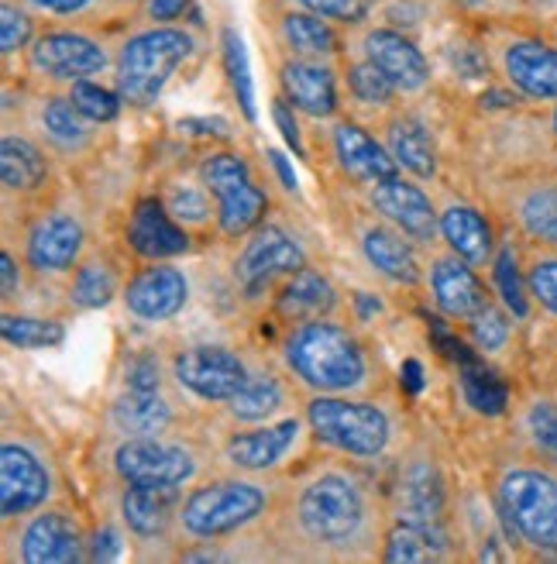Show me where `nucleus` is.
<instances>
[{
  "instance_id": "nucleus-1",
  "label": "nucleus",
  "mask_w": 557,
  "mask_h": 564,
  "mask_svg": "<svg viewBox=\"0 0 557 564\" xmlns=\"http://www.w3.org/2000/svg\"><path fill=\"white\" fill-rule=\"evenodd\" d=\"M290 382L310 397H369L379 386V361L361 334L334 317L293 324L278 345Z\"/></svg>"
},
{
  "instance_id": "nucleus-2",
  "label": "nucleus",
  "mask_w": 557,
  "mask_h": 564,
  "mask_svg": "<svg viewBox=\"0 0 557 564\" xmlns=\"http://www.w3.org/2000/svg\"><path fill=\"white\" fill-rule=\"evenodd\" d=\"M375 517L369 489L341 468L314 471L290 496V523L296 538L338 557H348L375 541Z\"/></svg>"
},
{
  "instance_id": "nucleus-3",
  "label": "nucleus",
  "mask_w": 557,
  "mask_h": 564,
  "mask_svg": "<svg viewBox=\"0 0 557 564\" xmlns=\"http://www.w3.org/2000/svg\"><path fill=\"white\" fill-rule=\"evenodd\" d=\"M492 499L510 541L534 557H557V465L520 455L499 465Z\"/></svg>"
},
{
  "instance_id": "nucleus-4",
  "label": "nucleus",
  "mask_w": 557,
  "mask_h": 564,
  "mask_svg": "<svg viewBox=\"0 0 557 564\" xmlns=\"http://www.w3.org/2000/svg\"><path fill=\"white\" fill-rule=\"evenodd\" d=\"M275 506V489L255 475H228L189 489L179 502L176 530L189 541H220L255 527Z\"/></svg>"
},
{
  "instance_id": "nucleus-5",
  "label": "nucleus",
  "mask_w": 557,
  "mask_h": 564,
  "mask_svg": "<svg viewBox=\"0 0 557 564\" xmlns=\"http://www.w3.org/2000/svg\"><path fill=\"white\" fill-rule=\"evenodd\" d=\"M303 416L324 447L354 462H379L396 441V416L369 397H310Z\"/></svg>"
},
{
  "instance_id": "nucleus-6",
  "label": "nucleus",
  "mask_w": 557,
  "mask_h": 564,
  "mask_svg": "<svg viewBox=\"0 0 557 564\" xmlns=\"http://www.w3.org/2000/svg\"><path fill=\"white\" fill-rule=\"evenodd\" d=\"M193 52H197V39L176 24H152L128 35L114 55L118 94L128 107H152Z\"/></svg>"
},
{
  "instance_id": "nucleus-7",
  "label": "nucleus",
  "mask_w": 557,
  "mask_h": 564,
  "mask_svg": "<svg viewBox=\"0 0 557 564\" xmlns=\"http://www.w3.org/2000/svg\"><path fill=\"white\" fill-rule=\"evenodd\" d=\"M200 183L214 193L217 200V231L238 241L244 235H252L259 224L269 217V193L252 173L244 155L231 149H217L200 159L197 169Z\"/></svg>"
},
{
  "instance_id": "nucleus-8",
  "label": "nucleus",
  "mask_w": 557,
  "mask_h": 564,
  "mask_svg": "<svg viewBox=\"0 0 557 564\" xmlns=\"http://www.w3.org/2000/svg\"><path fill=\"white\" fill-rule=\"evenodd\" d=\"M489 63L503 79V87L531 104H554L557 100V45L516 32V28H492L489 32Z\"/></svg>"
},
{
  "instance_id": "nucleus-9",
  "label": "nucleus",
  "mask_w": 557,
  "mask_h": 564,
  "mask_svg": "<svg viewBox=\"0 0 557 564\" xmlns=\"http://www.w3.org/2000/svg\"><path fill=\"white\" fill-rule=\"evenodd\" d=\"M303 265H310V262H306V251L296 241V235H290L283 224L265 220L252 235H244L241 248L234 251V262H231L234 290L248 303L272 300L278 282L299 272Z\"/></svg>"
},
{
  "instance_id": "nucleus-10",
  "label": "nucleus",
  "mask_w": 557,
  "mask_h": 564,
  "mask_svg": "<svg viewBox=\"0 0 557 564\" xmlns=\"http://www.w3.org/2000/svg\"><path fill=\"white\" fill-rule=\"evenodd\" d=\"M110 468L124 486H162V489H183L200 475V451L186 441L159 437H124Z\"/></svg>"
},
{
  "instance_id": "nucleus-11",
  "label": "nucleus",
  "mask_w": 557,
  "mask_h": 564,
  "mask_svg": "<svg viewBox=\"0 0 557 564\" xmlns=\"http://www.w3.org/2000/svg\"><path fill=\"white\" fill-rule=\"evenodd\" d=\"M510 231L523 245L557 248V169H526L495 193Z\"/></svg>"
},
{
  "instance_id": "nucleus-12",
  "label": "nucleus",
  "mask_w": 557,
  "mask_h": 564,
  "mask_svg": "<svg viewBox=\"0 0 557 564\" xmlns=\"http://www.w3.org/2000/svg\"><path fill=\"white\" fill-rule=\"evenodd\" d=\"M24 66L32 76L48 83H76L90 79L107 69H114V55L103 48L87 32L76 28H52V32L35 35V42L24 52Z\"/></svg>"
},
{
  "instance_id": "nucleus-13",
  "label": "nucleus",
  "mask_w": 557,
  "mask_h": 564,
  "mask_svg": "<svg viewBox=\"0 0 557 564\" xmlns=\"http://www.w3.org/2000/svg\"><path fill=\"white\" fill-rule=\"evenodd\" d=\"M170 372L193 400L228 403L252 376V361H244L228 345H186L173 355Z\"/></svg>"
},
{
  "instance_id": "nucleus-14",
  "label": "nucleus",
  "mask_w": 557,
  "mask_h": 564,
  "mask_svg": "<svg viewBox=\"0 0 557 564\" xmlns=\"http://www.w3.org/2000/svg\"><path fill=\"white\" fill-rule=\"evenodd\" d=\"M427 290L444 321L468 324L476 321L485 306L495 303V293L489 282L479 275V269L465 262L455 251H437L427 262Z\"/></svg>"
},
{
  "instance_id": "nucleus-15",
  "label": "nucleus",
  "mask_w": 557,
  "mask_h": 564,
  "mask_svg": "<svg viewBox=\"0 0 557 564\" xmlns=\"http://www.w3.org/2000/svg\"><path fill=\"white\" fill-rule=\"evenodd\" d=\"M55 492L52 468L24 441H4L0 447V513L4 523L39 513Z\"/></svg>"
},
{
  "instance_id": "nucleus-16",
  "label": "nucleus",
  "mask_w": 557,
  "mask_h": 564,
  "mask_svg": "<svg viewBox=\"0 0 557 564\" xmlns=\"http://www.w3.org/2000/svg\"><path fill=\"white\" fill-rule=\"evenodd\" d=\"M365 204L396 231H403L416 245H434L440 238L437 204L413 176H393L365 186Z\"/></svg>"
},
{
  "instance_id": "nucleus-17",
  "label": "nucleus",
  "mask_w": 557,
  "mask_h": 564,
  "mask_svg": "<svg viewBox=\"0 0 557 564\" xmlns=\"http://www.w3.org/2000/svg\"><path fill=\"white\" fill-rule=\"evenodd\" d=\"M358 55L372 59L389 79L396 83L403 97L424 94L430 87V79H434L430 63H427V55L421 52V45H416L406 32H400V28H393V24L361 28Z\"/></svg>"
},
{
  "instance_id": "nucleus-18",
  "label": "nucleus",
  "mask_w": 557,
  "mask_h": 564,
  "mask_svg": "<svg viewBox=\"0 0 557 564\" xmlns=\"http://www.w3.org/2000/svg\"><path fill=\"white\" fill-rule=\"evenodd\" d=\"M124 310L142 324H165L189 303V275L173 262H149L121 290Z\"/></svg>"
},
{
  "instance_id": "nucleus-19",
  "label": "nucleus",
  "mask_w": 557,
  "mask_h": 564,
  "mask_svg": "<svg viewBox=\"0 0 557 564\" xmlns=\"http://www.w3.org/2000/svg\"><path fill=\"white\" fill-rule=\"evenodd\" d=\"M83 248H87V228L66 210H48L24 231V262L39 275H63L76 269Z\"/></svg>"
},
{
  "instance_id": "nucleus-20",
  "label": "nucleus",
  "mask_w": 557,
  "mask_h": 564,
  "mask_svg": "<svg viewBox=\"0 0 557 564\" xmlns=\"http://www.w3.org/2000/svg\"><path fill=\"white\" fill-rule=\"evenodd\" d=\"M18 557L24 564H76L90 557V541L76 513L42 506L18 533Z\"/></svg>"
},
{
  "instance_id": "nucleus-21",
  "label": "nucleus",
  "mask_w": 557,
  "mask_h": 564,
  "mask_svg": "<svg viewBox=\"0 0 557 564\" xmlns=\"http://www.w3.org/2000/svg\"><path fill=\"white\" fill-rule=\"evenodd\" d=\"M306 420V416H303ZM299 416H283V420H269V423H248L244 431H234L220 444V458L241 475H265L278 462L290 458V451L299 441L303 431Z\"/></svg>"
},
{
  "instance_id": "nucleus-22",
  "label": "nucleus",
  "mask_w": 557,
  "mask_h": 564,
  "mask_svg": "<svg viewBox=\"0 0 557 564\" xmlns=\"http://www.w3.org/2000/svg\"><path fill=\"white\" fill-rule=\"evenodd\" d=\"M278 90L296 107V115L327 121L341 107V83L334 63L324 59H290L278 66Z\"/></svg>"
},
{
  "instance_id": "nucleus-23",
  "label": "nucleus",
  "mask_w": 557,
  "mask_h": 564,
  "mask_svg": "<svg viewBox=\"0 0 557 564\" xmlns=\"http://www.w3.org/2000/svg\"><path fill=\"white\" fill-rule=\"evenodd\" d=\"M124 241L145 262H170L193 248V235L165 210L162 196H145V200L134 204L124 228Z\"/></svg>"
},
{
  "instance_id": "nucleus-24",
  "label": "nucleus",
  "mask_w": 557,
  "mask_h": 564,
  "mask_svg": "<svg viewBox=\"0 0 557 564\" xmlns=\"http://www.w3.org/2000/svg\"><path fill=\"white\" fill-rule=\"evenodd\" d=\"M358 251L365 265L382 275L385 282H393V286H421L427 269L416 256V241H409L403 231H396L393 224H385L382 217L379 220H369L365 228L358 231Z\"/></svg>"
},
{
  "instance_id": "nucleus-25",
  "label": "nucleus",
  "mask_w": 557,
  "mask_h": 564,
  "mask_svg": "<svg viewBox=\"0 0 557 564\" xmlns=\"http://www.w3.org/2000/svg\"><path fill=\"white\" fill-rule=\"evenodd\" d=\"M330 155L341 173L358 186H372L379 180H393L403 173L382 145V138L365 131L358 121H338L330 128Z\"/></svg>"
},
{
  "instance_id": "nucleus-26",
  "label": "nucleus",
  "mask_w": 557,
  "mask_h": 564,
  "mask_svg": "<svg viewBox=\"0 0 557 564\" xmlns=\"http://www.w3.org/2000/svg\"><path fill=\"white\" fill-rule=\"evenodd\" d=\"M396 502V520L406 523H444V510H448V482H444L440 468L416 455L400 462V475L393 486Z\"/></svg>"
},
{
  "instance_id": "nucleus-27",
  "label": "nucleus",
  "mask_w": 557,
  "mask_h": 564,
  "mask_svg": "<svg viewBox=\"0 0 557 564\" xmlns=\"http://www.w3.org/2000/svg\"><path fill=\"white\" fill-rule=\"evenodd\" d=\"M341 306L338 286L314 265H303L290 279H283L272 293V314L275 321H283L286 327L306 324V321H320L334 317Z\"/></svg>"
},
{
  "instance_id": "nucleus-28",
  "label": "nucleus",
  "mask_w": 557,
  "mask_h": 564,
  "mask_svg": "<svg viewBox=\"0 0 557 564\" xmlns=\"http://www.w3.org/2000/svg\"><path fill=\"white\" fill-rule=\"evenodd\" d=\"M437 228H440V241L448 245V251L461 256L465 262H471L476 269H489L495 259V228L492 220L465 200H444L437 207Z\"/></svg>"
},
{
  "instance_id": "nucleus-29",
  "label": "nucleus",
  "mask_w": 557,
  "mask_h": 564,
  "mask_svg": "<svg viewBox=\"0 0 557 564\" xmlns=\"http://www.w3.org/2000/svg\"><path fill=\"white\" fill-rule=\"evenodd\" d=\"M379 138L406 176L421 180V183L437 180V173H440L437 145H434V138L424 121H416L413 115H403V110H389V115L379 121Z\"/></svg>"
},
{
  "instance_id": "nucleus-30",
  "label": "nucleus",
  "mask_w": 557,
  "mask_h": 564,
  "mask_svg": "<svg viewBox=\"0 0 557 564\" xmlns=\"http://www.w3.org/2000/svg\"><path fill=\"white\" fill-rule=\"evenodd\" d=\"M179 502H183V489L124 486L121 520L134 538L155 541V538H165V533L179 523Z\"/></svg>"
},
{
  "instance_id": "nucleus-31",
  "label": "nucleus",
  "mask_w": 557,
  "mask_h": 564,
  "mask_svg": "<svg viewBox=\"0 0 557 564\" xmlns=\"http://www.w3.org/2000/svg\"><path fill=\"white\" fill-rule=\"evenodd\" d=\"M275 39L290 55L296 59H324L334 63L345 52V39L330 21L303 11V8H290L278 14L275 21Z\"/></svg>"
},
{
  "instance_id": "nucleus-32",
  "label": "nucleus",
  "mask_w": 557,
  "mask_h": 564,
  "mask_svg": "<svg viewBox=\"0 0 557 564\" xmlns=\"http://www.w3.org/2000/svg\"><path fill=\"white\" fill-rule=\"evenodd\" d=\"M110 427L121 437H159L170 434L176 423V406L162 397V389L142 392V389H124L121 397L110 403Z\"/></svg>"
},
{
  "instance_id": "nucleus-33",
  "label": "nucleus",
  "mask_w": 557,
  "mask_h": 564,
  "mask_svg": "<svg viewBox=\"0 0 557 564\" xmlns=\"http://www.w3.org/2000/svg\"><path fill=\"white\" fill-rule=\"evenodd\" d=\"M286 379L278 376L275 369H269V365H252V376H248V382L225 403V413L234 423H241V427H248V423L275 420L286 406V392H290Z\"/></svg>"
},
{
  "instance_id": "nucleus-34",
  "label": "nucleus",
  "mask_w": 557,
  "mask_h": 564,
  "mask_svg": "<svg viewBox=\"0 0 557 564\" xmlns=\"http://www.w3.org/2000/svg\"><path fill=\"white\" fill-rule=\"evenodd\" d=\"M48 173H52L48 159L32 138L14 134V131L0 138V183H4L8 196L39 193L48 183Z\"/></svg>"
},
{
  "instance_id": "nucleus-35",
  "label": "nucleus",
  "mask_w": 557,
  "mask_h": 564,
  "mask_svg": "<svg viewBox=\"0 0 557 564\" xmlns=\"http://www.w3.org/2000/svg\"><path fill=\"white\" fill-rule=\"evenodd\" d=\"M451 557V538L444 523H406L396 520V527L382 541V561L393 564H427V561H448Z\"/></svg>"
},
{
  "instance_id": "nucleus-36",
  "label": "nucleus",
  "mask_w": 557,
  "mask_h": 564,
  "mask_svg": "<svg viewBox=\"0 0 557 564\" xmlns=\"http://www.w3.org/2000/svg\"><path fill=\"white\" fill-rule=\"evenodd\" d=\"M516 431L526 455L557 465V392H526L516 406Z\"/></svg>"
},
{
  "instance_id": "nucleus-37",
  "label": "nucleus",
  "mask_w": 557,
  "mask_h": 564,
  "mask_svg": "<svg viewBox=\"0 0 557 564\" xmlns=\"http://www.w3.org/2000/svg\"><path fill=\"white\" fill-rule=\"evenodd\" d=\"M492 293L516 321H526L534 314V300L526 293V272H523V241L510 231L495 248L492 259Z\"/></svg>"
},
{
  "instance_id": "nucleus-38",
  "label": "nucleus",
  "mask_w": 557,
  "mask_h": 564,
  "mask_svg": "<svg viewBox=\"0 0 557 564\" xmlns=\"http://www.w3.org/2000/svg\"><path fill=\"white\" fill-rule=\"evenodd\" d=\"M39 128L59 155H79L94 145V121L83 118L69 97H45L39 107Z\"/></svg>"
},
{
  "instance_id": "nucleus-39",
  "label": "nucleus",
  "mask_w": 557,
  "mask_h": 564,
  "mask_svg": "<svg viewBox=\"0 0 557 564\" xmlns=\"http://www.w3.org/2000/svg\"><path fill=\"white\" fill-rule=\"evenodd\" d=\"M121 290L124 286H121V275H118L114 262L103 259V256H90V259H79V265L73 269L69 303L79 310H100Z\"/></svg>"
},
{
  "instance_id": "nucleus-40",
  "label": "nucleus",
  "mask_w": 557,
  "mask_h": 564,
  "mask_svg": "<svg viewBox=\"0 0 557 564\" xmlns=\"http://www.w3.org/2000/svg\"><path fill=\"white\" fill-rule=\"evenodd\" d=\"M162 204L189 235H204L217 224V200L204 183H165Z\"/></svg>"
},
{
  "instance_id": "nucleus-41",
  "label": "nucleus",
  "mask_w": 557,
  "mask_h": 564,
  "mask_svg": "<svg viewBox=\"0 0 557 564\" xmlns=\"http://www.w3.org/2000/svg\"><path fill=\"white\" fill-rule=\"evenodd\" d=\"M345 90L358 107H372V110H393V104L403 97L396 83L372 59H365V55H358L354 63L345 66Z\"/></svg>"
},
{
  "instance_id": "nucleus-42",
  "label": "nucleus",
  "mask_w": 557,
  "mask_h": 564,
  "mask_svg": "<svg viewBox=\"0 0 557 564\" xmlns=\"http://www.w3.org/2000/svg\"><path fill=\"white\" fill-rule=\"evenodd\" d=\"M523 272L534 310L557 324V248L523 245Z\"/></svg>"
},
{
  "instance_id": "nucleus-43",
  "label": "nucleus",
  "mask_w": 557,
  "mask_h": 564,
  "mask_svg": "<svg viewBox=\"0 0 557 564\" xmlns=\"http://www.w3.org/2000/svg\"><path fill=\"white\" fill-rule=\"evenodd\" d=\"M0 334H4V341L18 351H45V348H59L66 341V327L59 321L11 314V310H4V317H0Z\"/></svg>"
},
{
  "instance_id": "nucleus-44",
  "label": "nucleus",
  "mask_w": 557,
  "mask_h": 564,
  "mask_svg": "<svg viewBox=\"0 0 557 564\" xmlns=\"http://www.w3.org/2000/svg\"><path fill=\"white\" fill-rule=\"evenodd\" d=\"M465 327H468L471 348H476L479 355H503L510 348V341H513L516 317L495 300L492 306H485L482 314L476 321H468Z\"/></svg>"
},
{
  "instance_id": "nucleus-45",
  "label": "nucleus",
  "mask_w": 557,
  "mask_h": 564,
  "mask_svg": "<svg viewBox=\"0 0 557 564\" xmlns=\"http://www.w3.org/2000/svg\"><path fill=\"white\" fill-rule=\"evenodd\" d=\"M458 358H461V389H465L468 406H476L485 416L503 413L506 410V389H503V382H499L492 372H485L482 365L471 361L465 355V348H461Z\"/></svg>"
},
{
  "instance_id": "nucleus-46",
  "label": "nucleus",
  "mask_w": 557,
  "mask_h": 564,
  "mask_svg": "<svg viewBox=\"0 0 557 564\" xmlns=\"http://www.w3.org/2000/svg\"><path fill=\"white\" fill-rule=\"evenodd\" d=\"M66 97L73 100V107L79 110V115L87 118V121H94V124L114 121L121 115V104H124V97L118 90H107V87H100V83H94V79L69 83Z\"/></svg>"
},
{
  "instance_id": "nucleus-47",
  "label": "nucleus",
  "mask_w": 557,
  "mask_h": 564,
  "mask_svg": "<svg viewBox=\"0 0 557 564\" xmlns=\"http://www.w3.org/2000/svg\"><path fill=\"white\" fill-rule=\"evenodd\" d=\"M35 42V14L28 11L21 0H4L0 8V52L4 59H14V55L28 52V45Z\"/></svg>"
},
{
  "instance_id": "nucleus-48",
  "label": "nucleus",
  "mask_w": 557,
  "mask_h": 564,
  "mask_svg": "<svg viewBox=\"0 0 557 564\" xmlns=\"http://www.w3.org/2000/svg\"><path fill=\"white\" fill-rule=\"evenodd\" d=\"M379 0H293V8L310 11L330 24L341 28H365V21L372 18Z\"/></svg>"
},
{
  "instance_id": "nucleus-49",
  "label": "nucleus",
  "mask_w": 557,
  "mask_h": 564,
  "mask_svg": "<svg viewBox=\"0 0 557 564\" xmlns=\"http://www.w3.org/2000/svg\"><path fill=\"white\" fill-rule=\"evenodd\" d=\"M225 66H228L231 87H234V97L244 110V118L255 121V90H252V76H248V55H244L238 32H231V28L225 32Z\"/></svg>"
},
{
  "instance_id": "nucleus-50",
  "label": "nucleus",
  "mask_w": 557,
  "mask_h": 564,
  "mask_svg": "<svg viewBox=\"0 0 557 564\" xmlns=\"http://www.w3.org/2000/svg\"><path fill=\"white\" fill-rule=\"evenodd\" d=\"M21 4L39 14V18H52V21H76L94 14L103 0H21Z\"/></svg>"
},
{
  "instance_id": "nucleus-51",
  "label": "nucleus",
  "mask_w": 557,
  "mask_h": 564,
  "mask_svg": "<svg viewBox=\"0 0 557 564\" xmlns=\"http://www.w3.org/2000/svg\"><path fill=\"white\" fill-rule=\"evenodd\" d=\"M124 386L128 389H142V392H155L162 389V365L152 355H138L128 361L124 369Z\"/></svg>"
},
{
  "instance_id": "nucleus-52",
  "label": "nucleus",
  "mask_w": 557,
  "mask_h": 564,
  "mask_svg": "<svg viewBox=\"0 0 557 564\" xmlns=\"http://www.w3.org/2000/svg\"><path fill=\"white\" fill-rule=\"evenodd\" d=\"M296 107L286 100V97H275L272 104V118L278 124V131H283V138L290 141V149H296V155H303V134H299V124H296Z\"/></svg>"
},
{
  "instance_id": "nucleus-53",
  "label": "nucleus",
  "mask_w": 557,
  "mask_h": 564,
  "mask_svg": "<svg viewBox=\"0 0 557 564\" xmlns=\"http://www.w3.org/2000/svg\"><path fill=\"white\" fill-rule=\"evenodd\" d=\"M189 4H193V0H142L145 18L152 24H173V21H179L189 11Z\"/></svg>"
},
{
  "instance_id": "nucleus-54",
  "label": "nucleus",
  "mask_w": 557,
  "mask_h": 564,
  "mask_svg": "<svg viewBox=\"0 0 557 564\" xmlns=\"http://www.w3.org/2000/svg\"><path fill=\"white\" fill-rule=\"evenodd\" d=\"M0 279H4V303H11L21 293V269L8 248H4V256H0Z\"/></svg>"
},
{
  "instance_id": "nucleus-55",
  "label": "nucleus",
  "mask_w": 557,
  "mask_h": 564,
  "mask_svg": "<svg viewBox=\"0 0 557 564\" xmlns=\"http://www.w3.org/2000/svg\"><path fill=\"white\" fill-rule=\"evenodd\" d=\"M118 538H114V530H100L94 533V541H90V561H110V557H118Z\"/></svg>"
},
{
  "instance_id": "nucleus-56",
  "label": "nucleus",
  "mask_w": 557,
  "mask_h": 564,
  "mask_svg": "<svg viewBox=\"0 0 557 564\" xmlns=\"http://www.w3.org/2000/svg\"><path fill=\"white\" fill-rule=\"evenodd\" d=\"M272 165L278 169V176H283L286 189H296V180H293V173H290V165H286V159H283V155H278V152H272Z\"/></svg>"
},
{
  "instance_id": "nucleus-57",
  "label": "nucleus",
  "mask_w": 557,
  "mask_h": 564,
  "mask_svg": "<svg viewBox=\"0 0 557 564\" xmlns=\"http://www.w3.org/2000/svg\"><path fill=\"white\" fill-rule=\"evenodd\" d=\"M547 128H550V138L557 141V100L550 104V115H547Z\"/></svg>"
},
{
  "instance_id": "nucleus-58",
  "label": "nucleus",
  "mask_w": 557,
  "mask_h": 564,
  "mask_svg": "<svg viewBox=\"0 0 557 564\" xmlns=\"http://www.w3.org/2000/svg\"><path fill=\"white\" fill-rule=\"evenodd\" d=\"M118 8H131V4H142V0H114Z\"/></svg>"
},
{
  "instance_id": "nucleus-59",
  "label": "nucleus",
  "mask_w": 557,
  "mask_h": 564,
  "mask_svg": "<svg viewBox=\"0 0 557 564\" xmlns=\"http://www.w3.org/2000/svg\"><path fill=\"white\" fill-rule=\"evenodd\" d=\"M554 348H557V345H554Z\"/></svg>"
}]
</instances>
